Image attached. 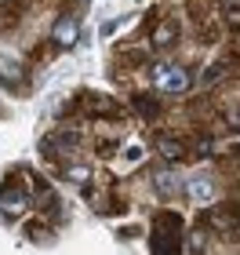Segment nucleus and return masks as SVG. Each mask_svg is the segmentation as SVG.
Wrapping results in <instances>:
<instances>
[{"label":"nucleus","mask_w":240,"mask_h":255,"mask_svg":"<svg viewBox=\"0 0 240 255\" xmlns=\"http://www.w3.org/2000/svg\"><path fill=\"white\" fill-rule=\"evenodd\" d=\"M150 80H153L157 91H164V95H186L189 91V73L178 62H153L150 66Z\"/></svg>","instance_id":"obj_1"},{"label":"nucleus","mask_w":240,"mask_h":255,"mask_svg":"<svg viewBox=\"0 0 240 255\" xmlns=\"http://www.w3.org/2000/svg\"><path fill=\"white\" fill-rule=\"evenodd\" d=\"M26 208H29V193L22 190L18 182H7V186L0 190V215H4V219L26 215Z\"/></svg>","instance_id":"obj_2"},{"label":"nucleus","mask_w":240,"mask_h":255,"mask_svg":"<svg viewBox=\"0 0 240 255\" xmlns=\"http://www.w3.org/2000/svg\"><path fill=\"white\" fill-rule=\"evenodd\" d=\"M186 197H189L193 204L208 208V204L215 201V186H211V179H208V175H193V179L186 182Z\"/></svg>","instance_id":"obj_3"},{"label":"nucleus","mask_w":240,"mask_h":255,"mask_svg":"<svg viewBox=\"0 0 240 255\" xmlns=\"http://www.w3.org/2000/svg\"><path fill=\"white\" fill-rule=\"evenodd\" d=\"M51 40L59 44V48H73V44L80 40V26H77V18H59L55 22V29H51Z\"/></svg>","instance_id":"obj_4"},{"label":"nucleus","mask_w":240,"mask_h":255,"mask_svg":"<svg viewBox=\"0 0 240 255\" xmlns=\"http://www.w3.org/2000/svg\"><path fill=\"white\" fill-rule=\"evenodd\" d=\"M175 40H178V22H171V18H164V22L153 29V37H150L153 48H171Z\"/></svg>","instance_id":"obj_5"},{"label":"nucleus","mask_w":240,"mask_h":255,"mask_svg":"<svg viewBox=\"0 0 240 255\" xmlns=\"http://www.w3.org/2000/svg\"><path fill=\"white\" fill-rule=\"evenodd\" d=\"M22 77H26V69L15 55H0V80L4 84H22Z\"/></svg>","instance_id":"obj_6"},{"label":"nucleus","mask_w":240,"mask_h":255,"mask_svg":"<svg viewBox=\"0 0 240 255\" xmlns=\"http://www.w3.org/2000/svg\"><path fill=\"white\" fill-rule=\"evenodd\" d=\"M150 248H153V252H160V255H167V252H178L182 245H178V237H171V234H160V230H153V234H150Z\"/></svg>","instance_id":"obj_7"},{"label":"nucleus","mask_w":240,"mask_h":255,"mask_svg":"<svg viewBox=\"0 0 240 255\" xmlns=\"http://www.w3.org/2000/svg\"><path fill=\"white\" fill-rule=\"evenodd\" d=\"M157 230L160 234H171V237H182V219L175 212H160L157 215Z\"/></svg>","instance_id":"obj_8"},{"label":"nucleus","mask_w":240,"mask_h":255,"mask_svg":"<svg viewBox=\"0 0 240 255\" xmlns=\"http://www.w3.org/2000/svg\"><path fill=\"white\" fill-rule=\"evenodd\" d=\"M62 175L70 179V182H77V186H87V182H91V168H87V164H77V160H73V164L62 168Z\"/></svg>","instance_id":"obj_9"},{"label":"nucleus","mask_w":240,"mask_h":255,"mask_svg":"<svg viewBox=\"0 0 240 255\" xmlns=\"http://www.w3.org/2000/svg\"><path fill=\"white\" fill-rule=\"evenodd\" d=\"M157 149H160V157H164V160H178L182 153H186V146H182L178 138H160Z\"/></svg>","instance_id":"obj_10"},{"label":"nucleus","mask_w":240,"mask_h":255,"mask_svg":"<svg viewBox=\"0 0 240 255\" xmlns=\"http://www.w3.org/2000/svg\"><path fill=\"white\" fill-rule=\"evenodd\" d=\"M135 110H139V113H142L146 121H153L157 113H160V106H157V99H146V95H139V99H135Z\"/></svg>","instance_id":"obj_11"},{"label":"nucleus","mask_w":240,"mask_h":255,"mask_svg":"<svg viewBox=\"0 0 240 255\" xmlns=\"http://www.w3.org/2000/svg\"><path fill=\"white\" fill-rule=\"evenodd\" d=\"M157 190H160V193H164V197L178 190V182H175V179H171V171H157Z\"/></svg>","instance_id":"obj_12"},{"label":"nucleus","mask_w":240,"mask_h":255,"mask_svg":"<svg viewBox=\"0 0 240 255\" xmlns=\"http://www.w3.org/2000/svg\"><path fill=\"white\" fill-rule=\"evenodd\" d=\"M222 11H226V22L240 26V0H222Z\"/></svg>","instance_id":"obj_13"},{"label":"nucleus","mask_w":240,"mask_h":255,"mask_svg":"<svg viewBox=\"0 0 240 255\" xmlns=\"http://www.w3.org/2000/svg\"><path fill=\"white\" fill-rule=\"evenodd\" d=\"M226 73V62H219V66H211V69H204V84H211V80H219Z\"/></svg>","instance_id":"obj_14"},{"label":"nucleus","mask_w":240,"mask_h":255,"mask_svg":"<svg viewBox=\"0 0 240 255\" xmlns=\"http://www.w3.org/2000/svg\"><path fill=\"white\" fill-rule=\"evenodd\" d=\"M182 248H186V252H204V248H208V241H204V237L197 234V237H189V241H186Z\"/></svg>","instance_id":"obj_15"},{"label":"nucleus","mask_w":240,"mask_h":255,"mask_svg":"<svg viewBox=\"0 0 240 255\" xmlns=\"http://www.w3.org/2000/svg\"><path fill=\"white\" fill-rule=\"evenodd\" d=\"M230 128H233V131H240V106L230 113Z\"/></svg>","instance_id":"obj_16"}]
</instances>
